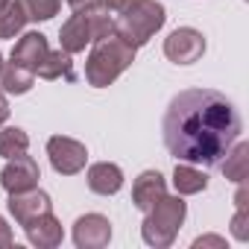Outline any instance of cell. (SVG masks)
<instances>
[{"mask_svg":"<svg viewBox=\"0 0 249 249\" xmlns=\"http://www.w3.org/2000/svg\"><path fill=\"white\" fill-rule=\"evenodd\" d=\"M164 147L188 164L217 167L240 138L243 120L234 103L214 88L179 91L164 111Z\"/></svg>","mask_w":249,"mask_h":249,"instance_id":"1","label":"cell"},{"mask_svg":"<svg viewBox=\"0 0 249 249\" xmlns=\"http://www.w3.org/2000/svg\"><path fill=\"white\" fill-rule=\"evenodd\" d=\"M132 62H135V47L126 44L117 33H108V36L94 41V47L88 53V62H85V79L94 88H106Z\"/></svg>","mask_w":249,"mask_h":249,"instance_id":"2","label":"cell"},{"mask_svg":"<svg viewBox=\"0 0 249 249\" xmlns=\"http://www.w3.org/2000/svg\"><path fill=\"white\" fill-rule=\"evenodd\" d=\"M114 33V18L106 6L88 0L85 6H79L65 24H62V33H59V41H62V50L65 53H82L88 44H94L97 38Z\"/></svg>","mask_w":249,"mask_h":249,"instance_id":"3","label":"cell"},{"mask_svg":"<svg viewBox=\"0 0 249 249\" xmlns=\"http://www.w3.org/2000/svg\"><path fill=\"white\" fill-rule=\"evenodd\" d=\"M164 21H167V15L159 0H129L123 9H117L114 33L138 50L164 27Z\"/></svg>","mask_w":249,"mask_h":249,"instance_id":"4","label":"cell"},{"mask_svg":"<svg viewBox=\"0 0 249 249\" xmlns=\"http://www.w3.org/2000/svg\"><path fill=\"white\" fill-rule=\"evenodd\" d=\"M144 223H141V237L156 246V249H164L176 240L182 223H185V214H188V205L185 199L176 194V196H161L150 211H144Z\"/></svg>","mask_w":249,"mask_h":249,"instance_id":"5","label":"cell"},{"mask_svg":"<svg viewBox=\"0 0 249 249\" xmlns=\"http://www.w3.org/2000/svg\"><path fill=\"white\" fill-rule=\"evenodd\" d=\"M205 53V36L194 27H179L164 38V56L176 65H194Z\"/></svg>","mask_w":249,"mask_h":249,"instance_id":"6","label":"cell"},{"mask_svg":"<svg viewBox=\"0 0 249 249\" xmlns=\"http://www.w3.org/2000/svg\"><path fill=\"white\" fill-rule=\"evenodd\" d=\"M47 156H50L53 170L62 173V176H76L88 161L85 144H79L73 138H65V135H53L47 141Z\"/></svg>","mask_w":249,"mask_h":249,"instance_id":"7","label":"cell"},{"mask_svg":"<svg viewBox=\"0 0 249 249\" xmlns=\"http://www.w3.org/2000/svg\"><path fill=\"white\" fill-rule=\"evenodd\" d=\"M41 179V170H38V161L33 156H15L9 159V164L3 167V173H0V185H3V191L9 194H18V191H30L36 188Z\"/></svg>","mask_w":249,"mask_h":249,"instance_id":"8","label":"cell"},{"mask_svg":"<svg viewBox=\"0 0 249 249\" xmlns=\"http://www.w3.org/2000/svg\"><path fill=\"white\" fill-rule=\"evenodd\" d=\"M53 208V202H50V196L36 185V188H30V191H18V194H9V214L15 217V223L18 226H27L30 220H36V217H41V214H47Z\"/></svg>","mask_w":249,"mask_h":249,"instance_id":"9","label":"cell"},{"mask_svg":"<svg viewBox=\"0 0 249 249\" xmlns=\"http://www.w3.org/2000/svg\"><path fill=\"white\" fill-rule=\"evenodd\" d=\"M111 240V223L103 214H82L73 223V243L79 249H103Z\"/></svg>","mask_w":249,"mask_h":249,"instance_id":"10","label":"cell"},{"mask_svg":"<svg viewBox=\"0 0 249 249\" xmlns=\"http://www.w3.org/2000/svg\"><path fill=\"white\" fill-rule=\"evenodd\" d=\"M164 194H167V182L159 170H144L132 185V202L138 211H150Z\"/></svg>","mask_w":249,"mask_h":249,"instance_id":"11","label":"cell"},{"mask_svg":"<svg viewBox=\"0 0 249 249\" xmlns=\"http://www.w3.org/2000/svg\"><path fill=\"white\" fill-rule=\"evenodd\" d=\"M47 50H50V47H47V38H44L41 33H24V36L18 38V44L12 47V62L36 73L38 65L44 62Z\"/></svg>","mask_w":249,"mask_h":249,"instance_id":"12","label":"cell"},{"mask_svg":"<svg viewBox=\"0 0 249 249\" xmlns=\"http://www.w3.org/2000/svg\"><path fill=\"white\" fill-rule=\"evenodd\" d=\"M24 231H27V240H30L33 246H38V249H53V246H59L62 237H65L62 223H59L50 211L41 214V217H36V220H30V223L24 226Z\"/></svg>","mask_w":249,"mask_h":249,"instance_id":"13","label":"cell"},{"mask_svg":"<svg viewBox=\"0 0 249 249\" xmlns=\"http://www.w3.org/2000/svg\"><path fill=\"white\" fill-rule=\"evenodd\" d=\"M85 179H88V188L94 194H100V196H111V194H117L123 188V170L117 164H111V161L91 164Z\"/></svg>","mask_w":249,"mask_h":249,"instance_id":"14","label":"cell"},{"mask_svg":"<svg viewBox=\"0 0 249 249\" xmlns=\"http://www.w3.org/2000/svg\"><path fill=\"white\" fill-rule=\"evenodd\" d=\"M220 167H223V176H226L229 182H243V179L249 176V144L234 141V144L229 147V153L223 156Z\"/></svg>","mask_w":249,"mask_h":249,"instance_id":"15","label":"cell"},{"mask_svg":"<svg viewBox=\"0 0 249 249\" xmlns=\"http://www.w3.org/2000/svg\"><path fill=\"white\" fill-rule=\"evenodd\" d=\"M173 188L179 196H188V194H199L208 188V176L202 170H196V164H176L173 170Z\"/></svg>","mask_w":249,"mask_h":249,"instance_id":"16","label":"cell"},{"mask_svg":"<svg viewBox=\"0 0 249 249\" xmlns=\"http://www.w3.org/2000/svg\"><path fill=\"white\" fill-rule=\"evenodd\" d=\"M41 79H73L76 73H73V62H71V53H65L62 47L59 50H47V56H44V62L38 65V71H36Z\"/></svg>","mask_w":249,"mask_h":249,"instance_id":"17","label":"cell"},{"mask_svg":"<svg viewBox=\"0 0 249 249\" xmlns=\"http://www.w3.org/2000/svg\"><path fill=\"white\" fill-rule=\"evenodd\" d=\"M33 82H36V73L33 71H27V68H21V65H15V62H9V65H3V71H0V85H3V94H27L30 88H33Z\"/></svg>","mask_w":249,"mask_h":249,"instance_id":"18","label":"cell"},{"mask_svg":"<svg viewBox=\"0 0 249 249\" xmlns=\"http://www.w3.org/2000/svg\"><path fill=\"white\" fill-rule=\"evenodd\" d=\"M27 12L21 6V0H9L6 9L0 12V38H15L24 27H27Z\"/></svg>","mask_w":249,"mask_h":249,"instance_id":"19","label":"cell"},{"mask_svg":"<svg viewBox=\"0 0 249 249\" xmlns=\"http://www.w3.org/2000/svg\"><path fill=\"white\" fill-rule=\"evenodd\" d=\"M30 150V135L18 126H9L0 132V156L3 159H15V156H24Z\"/></svg>","mask_w":249,"mask_h":249,"instance_id":"20","label":"cell"},{"mask_svg":"<svg viewBox=\"0 0 249 249\" xmlns=\"http://www.w3.org/2000/svg\"><path fill=\"white\" fill-rule=\"evenodd\" d=\"M21 6L30 21H50L53 15H59L62 0H21Z\"/></svg>","mask_w":249,"mask_h":249,"instance_id":"21","label":"cell"},{"mask_svg":"<svg viewBox=\"0 0 249 249\" xmlns=\"http://www.w3.org/2000/svg\"><path fill=\"white\" fill-rule=\"evenodd\" d=\"M231 234L237 240H249V205H237L231 217Z\"/></svg>","mask_w":249,"mask_h":249,"instance_id":"22","label":"cell"},{"mask_svg":"<svg viewBox=\"0 0 249 249\" xmlns=\"http://www.w3.org/2000/svg\"><path fill=\"white\" fill-rule=\"evenodd\" d=\"M9 246H15V234H12V229L6 226V220L0 217V249H9Z\"/></svg>","mask_w":249,"mask_h":249,"instance_id":"23","label":"cell"},{"mask_svg":"<svg viewBox=\"0 0 249 249\" xmlns=\"http://www.w3.org/2000/svg\"><path fill=\"white\" fill-rule=\"evenodd\" d=\"M202 246H226V240L223 237H217V234H205V237H196L194 240V249H202Z\"/></svg>","mask_w":249,"mask_h":249,"instance_id":"24","label":"cell"},{"mask_svg":"<svg viewBox=\"0 0 249 249\" xmlns=\"http://www.w3.org/2000/svg\"><path fill=\"white\" fill-rule=\"evenodd\" d=\"M94 3H100V6H106L108 12H117V9H123L129 3V0H94Z\"/></svg>","mask_w":249,"mask_h":249,"instance_id":"25","label":"cell"},{"mask_svg":"<svg viewBox=\"0 0 249 249\" xmlns=\"http://www.w3.org/2000/svg\"><path fill=\"white\" fill-rule=\"evenodd\" d=\"M6 117H9V100H6L3 91H0V126L6 123Z\"/></svg>","mask_w":249,"mask_h":249,"instance_id":"26","label":"cell"},{"mask_svg":"<svg viewBox=\"0 0 249 249\" xmlns=\"http://www.w3.org/2000/svg\"><path fill=\"white\" fill-rule=\"evenodd\" d=\"M68 3H71L73 9H79V6H85V3H88V0H68Z\"/></svg>","mask_w":249,"mask_h":249,"instance_id":"27","label":"cell"},{"mask_svg":"<svg viewBox=\"0 0 249 249\" xmlns=\"http://www.w3.org/2000/svg\"><path fill=\"white\" fill-rule=\"evenodd\" d=\"M6 3H9V0H0V12H3V9H6Z\"/></svg>","mask_w":249,"mask_h":249,"instance_id":"28","label":"cell"},{"mask_svg":"<svg viewBox=\"0 0 249 249\" xmlns=\"http://www.w3.org/2000/svg\"><path fill=\"white\" fill-rule=\"evenodd\" d=\"M0 71H3V56H0Z\"/></svg>","mask_w":249,"mask_h":249,"instance_id":"29","label":"cell"}]
</instances>
